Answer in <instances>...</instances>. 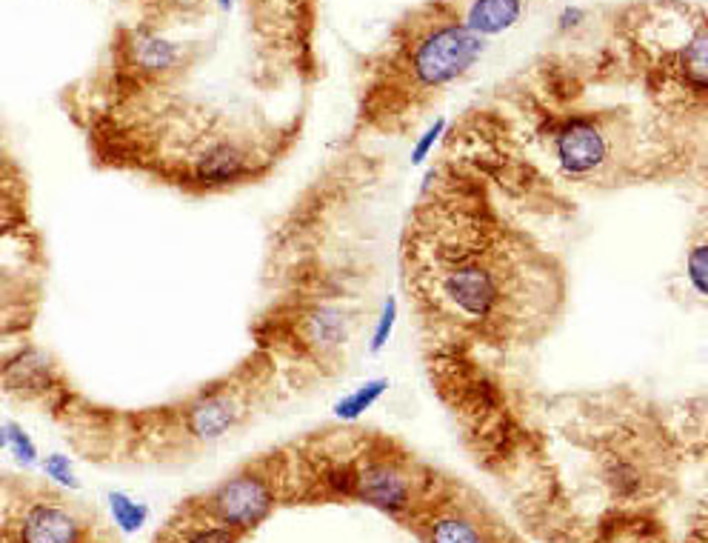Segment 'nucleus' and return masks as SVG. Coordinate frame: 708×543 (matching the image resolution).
Masks as SVG:
<instances>
[{
  "label": "nucleus",
  "mask_w": 708,
  "mask_h": 543,
  "mask_svg": "<svg viewBox=\"0 0 708 543\" xmlns=\"http://www.w3.org/2000/svg\"><path fill=\"white\" fill-rule=\"evenodd\" d=\"M429 543H489V538L474 518L452 512L429 523Z\"/></svg>",
  "instance_id": "obj_8"
},
{
  "label": "nucleus",
  "mask_w": 708,
  "mask_h": 543,
  "mask_svg": "<svg viewBox=\"0 0 708 543\" xmlns=\"http://www.w3.org/2000/svg\"><path fill=\"white\" fill-rule=\"evenodd\" d=\"M523 9H526L523 0H469L460 21L477 38H492L517 26V21L523 18Z\"/></svg>",
  "instance_id": "obj_6"
},
{
  "label": "nucleus",
  "mask_w": 708,
  "mask_h": 543,
  "mask_svg": "<svg viewBox=\"0 0 708 543\" xmlns=\"http://www.w3.org/2000/svg\"><path fill=\"white\" fill-rule=\"evenodd\" d=\"M277 483L272 472L260 466H246L226 481H220L197 506L215 521L232 526L237 532H249L275 512Z\"/></svg>",
  "instance_id": "obj_3"
},
{
  "label": "nucleus",
  "mask_w": 708,
  "mask_h": 543,
  "mask_svg": "<svg viewBox=\"0 0 708 543\" xmlns=\"http://www.w3.org/2000/svg\"><path fill=\"white\" fill-rule=\"evenodd\" d=\"M40 469L46 475L49 483H58V486H69V489H78V478H75V469H72V461L66 455H46V461H40Z\"/></svg>",
  "instance_id": "obj_13"
},
{
  "label": "nucleus",
  "mask_w": 708,
  "mask_h": 543,
  "mask_svg": "<svg viewBox=\"0 0 708 543\" xmlns=\"http://www.w3.org/2000/svg\"><path fill=\"white\" fill-rule=\"evenodd\" d=\"M583 21H586V12H583V9H566V12L560 15V29H577Z\"/></svg>",
  "instance_id": "obj_16"
},
{
  "label": "nucleus",
  "mask_w": 708,
  "mask_h": 543,
  "mask_svg": "<svg viewBox=\"0 0 708 543\" xmlns=\"http://www.w3.org/2000/svg\"><path fill=\"white\" fill-rule=\"evenodd\" d=\"M414 483L412 475L389 458H374L366 461L360 469H354L352 498L363 503H372L383 512H403L412 506Z\"/></svg>",
  "instance_id": "obj_5"
},
{
  "label": "nucleus",
  "mask_w": 708,
  "mask_h": 543,
  "mask_svg": "<svg viewBox=\"0 0 708 543\" xmlns=\"http://www.w3.org/2000/svg\"><path fill=\"white\" fill-rule=\"evenodd\" d=\"M6 449V432H3V426H0V452Z\"/></svg>",
  "instance_id": "obj_17"
},
{
  "label": "nucleus",
  "mask_w": 708,
  "mask_h": 543,
  "mask_svg": "<svg viewBox=\"0 0 708 543\" xmlns=\"http://www.w3.org/2000/svg\"><path fill=\"white\" fill-rule=\"evenodd\" d=\"M394 323H397V301L394 298H386V303H383V312H380V318H377V326H374V338H372V349L374 355L389 343V338H392L394 332Z\"/></svg>",
  "instance_id": "obj_14"
},
{
  "label": "nucleus",
  "mask_w": 708,
  "mask_h": 543,
  "mask_svg": "<svg viewBox=\"0 0 708 543\" xmlns=\"http://www.w3.org/2000/svg\"><path fill=\"white\" fill-rule=\"evenodd\" d=\"M3 432H6V452H9L20 466H26V469L38 466L40 463L38 443L32 441V435H29L20 423L6 421L3 423Z\"/></svg>",
  "instance_id": "obj_11"
},
{
  "label": "nucleus",
  "mask_w": 708,
  "mask_h": 543,
  "mask_svg": "<svg viewBox=\"0 0 708 543\" xmlns=\"http://www.w3.org/2000/svg\"><path fill=\"white\" fill-rule=\"evenodd\" d=\"M483 52L486 41L469 32L452 6L440 0L397 29L386 61L374 69L377 83L369 98L389 89V98L400 106V112H409V103L417 109L449 83L460 81L483 58Z\"/></svg>",
  "instance_id": "obj_1"
},
{
  "label": "nucleus",
  "mask_w": 708,
  "mask_h": 543,
  "mask_svg": "<svg viewBox=\"0 0 708 543\" xmlns=\"http://www.w3.org/2000/svg\"><path fill=\"white\" fill-rule=\"evenodd\" d=\"M386 389H389V378H377V381L357 386L352 395H346L343 401H337L335 415L340 421H354V418H360L366 409H372L374 403L386 395Z\"/></svg>",
  "instance_id": "obj_9"
},
{
  "label": "nucleus",
  "mask_w": 708,
  "mask_h": 543,
  "mask_svg": "<svg viewBox=\"0 0 708 543\" xmlns=\"http://www.w3.org/2000/svg\"><path fill=\"white\" fill-rule=\"evenodd\" d=\"M686 281L694 289L697 298L708 295V243L706 238H697L691 243L689 255H686Z\"/></svg>",
  "instance_id": "obj_12"
},
{
  "label": "nucleus",
  "mask_w": 708,
  "mask_h": 543,
  "mask_svg": "<svg viewBox=\"0 0 708 543\" xmlns=\"http://www.w3.org/2000/svg\"><path fill=\"white\" fill-rule=\"evenodd\" d=\"M220 3V9H232V0H217Z\"/></svg>",
  "instance_id": "obj_18"
},
{
  "label": "nucleus",
  "mask_w": 708,
  "mask_h": 543,
  "mask_svg": "<svg viewBox=\"0 0 708 543\" xmlns=\"http://www.w3.org/2000/svg\"><path fill=\"white\" fill-rule=\"evenodd\" d=\"M611 143L606 129L589 115L560 123L554 135V158L569 178H591L609 163Z\"/></svg>",
  "instance_id": "obj_4"
},
{
  "label": "nucleus",
  "mask_w": 708,
  "mask_h": 543,
  "mask_svg": "<svg viewBox=\"0 0 708 543\" xmlns=\"http://www.w3.org/2000/svg\"><path fill=\"white\" fill-rule=\"evenodd\" d=\"M446 132V121L440 118V121H434L432 126H429V132L417 141V146H414V152H412V166H420V163L426 161L429 158V152L434 149V143L440 141V135Z\"/></svg>",
  "instance_id": "obj_15"
},
{
  "label": "nucleus",
  "mask_w": 708,
  "mask_h": 543,
  "mask_svg": "<svg viewBox=\"0 0 708 543\" xmlns=\"http://www.w3.org/2000/svg\"><path fill=\"white\" fill-rule=\"evenodd\" d=\"M192 518L172 521L166 532V543H240L243 532H237L226 523L215 521L212 515H206L200 506H192Z\"/></svg>",
  "instance_id": "obj_7"
},
{
  "label": "nucleus",
  "mask_w": 708,
  "mask_h": 543,
  "mask_svg": "<svg viewBox=\"0 0 708 543\" xmlns=\"http://www.w3.org/2000/svg\"><path fill=\"white\" fill-rule=\"evenodd\" d=\"M0 543H95V521L55 489L0 475Z\"/></svg>",
  "instance_id": "obj_2"
},
{
  "label": "nucleus",
  "mask_w": 708,
  "mask_h": 543,
  "mask_svg": "<svg viewBox=\"0 0 708 543\" xmlns=\"http://www.w3.org/2000/svg\"><path fill=\"white\" fill-rule=\"evenodd\" d=\"M109 509H112L115 526H118L120 532H126V535L138 532L140 526L149 521V506L129 498V495H123V492H112L109 495Z\"/></svg>",
  "instance_id": "obj_10"
}]
</instances>
